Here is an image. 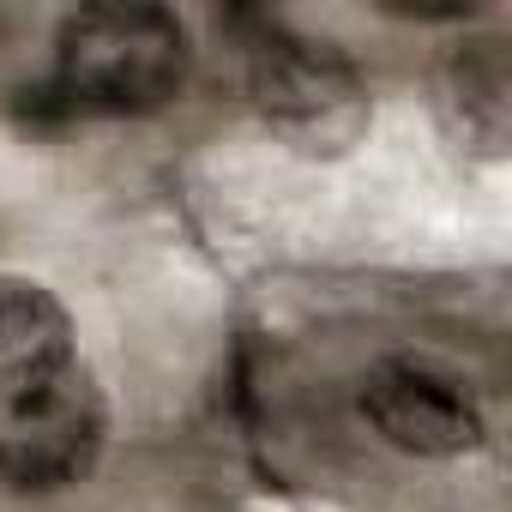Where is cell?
<instances>
[{"mask_svg": "<svg viewBox=\"0 0 512 512\" xmlns=\"http://www.w3.org/2000/svg\"><path fill=\"white\" fill-rule=\"evenodd\" d=\"M73 362V314L37 278L0 272V380H25Z\"/></svg>", "mask_w": 512, "mask_h": 512, "instance_id": "cell-5", "label": "cell"}, {"mask_svg": "<svg viewBox=\"0 0 512 512\" xmlns=\"http://www.w3.org/2000/svg\"><path fill=\"white\" fill-rule=\"evenodd\" d=\"M103 440H109V404L79 356L25 380H0V482L7 488L25 494L67 488L91 476Z\"/></svg>", "mask_w": 512, "mask_h": 512, "instance_id": "cell-2", "label": "cell"}, {"mask_svg": "<svg viewBox=\"0 0 512 512\" xmlns=\"http://www.w3.org/2000/svg\"><path fill=\"white\" fill-rule=\"evenodd\" d=\"M247 91L260 121L308 157H344L374 121L362 73L332 43H314L296 31H272L253 43Z\"/></svg>", "mask_w": 512, "mask_h": 512, "instance_id": "cell-3", "label": "cell"}, {"mask_svg": "<svg viewBox=\"0 0 512 512\" xmlns=\"http://www.w3.org/2000/svg\"><path fill=\"white\" fill-rule=\"evenodd\" d=\"M55 49V97L73 115H151L187 85V31L169 7H85Z\"/></svg>", "mask_w": 512, "mask_h": 512, "instance_id": "cell-1", "label": "cell"}, {"mask_svg": "<svg viewBox=\"0 0 512 512\" xmlns=\"http://www.w3.org/2000/svg\"><path fill=\"white\" fill-rule=\"evenodd\" d=\"M362 416L374 422V434L410 458H458L482 440V416L470 404V392L410 356L374 362L362 380Z\"/></svg>", "mask_w": 512, "mask_h": 512, "instance_id": "cell-4", "label": "cell"}]
</instances>
